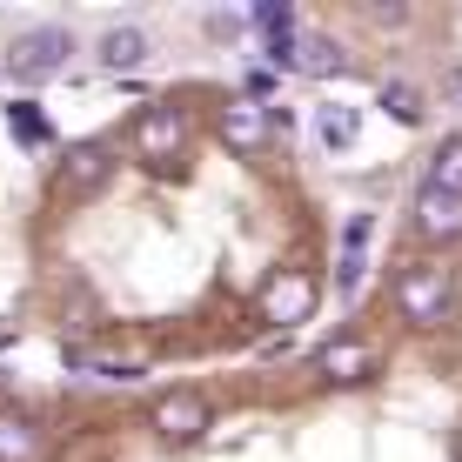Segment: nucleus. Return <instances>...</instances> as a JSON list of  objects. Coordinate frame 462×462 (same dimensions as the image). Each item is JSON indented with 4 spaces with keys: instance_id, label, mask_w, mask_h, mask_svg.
<instances>
[{
    "instance_id": "nucleus-1",
    "label": "nucleus",
    "mask_w": 462,
    "mask_h": 462,
    "mask_svg": "<svg viewBox=\"0 0 462 462\" xmlns=\"http://www.w3.org/2000/svg\"><path fill=\"white\" fill-rule=\"evenodd\" d=\"M389 301H395L402 322L436 328V322H449V309H456V275L442 262H402L389 275Z\"/></svg>"
},
{
    "instance_id": "nucleus-2",
    "label": "nucleus",
    "mask_w": 462,
    "mask_h": 462,
    "mask_svg": "<svg viewBox=\"0 0 462 462\" xmlns=\"http://www.w3.org/2000/svg\"><path fill=\"white\" fill-rule=\"evenodd\" d=\"M315 301H322V282H315V268H268L262 289H254V322L262 328H301L315 315Z\"/></svg>"
},
{
    "instance_id": "nucleus-3",
    "label": "nucleus",
    "mask_w": 462,
    "mask_h": 462,
    "mask_svg": "<svg viewBox=\"0 0 462 462\" xmlns=\"http://www.w3.org/2000/svg\"><path fill=\"white\" fill-rule=\"evenodd\" d=\"M68 54H74V34H68V27H54V21H47V27H27V34L7 47V74H14L21 88H41V81H54V74L68 68Z\"/></svg>"
},
{
    "instance_id": "nucleus-4",
    "label": "nucleus",
    "mask_w": 462,
    "mask_h": 462,
    "mask_svg": "<svg viewBox=\"0 0 462 462\" xmlns=\"http://www.w3.org/2000/svg\"><path fill=\"white\" fill-rule=\"evenodd\" d=\"M402 221H409V235H416L422 248H449V242H462V195H449V188H416L409 195V208H402Z\"/></svg>"
},
{
    "instance_id": "nucleus-5",
    "label": "nucleus",
    "mask_w": 462,
    "mask_h": 462,
    "mask_svg": "<svg viewBox=\"0 0 462 462\" xmlns=\"http://www.w3.org/2000/svg\"><path fill=\"white\" fill-rule=\"evenodd\" d=\"M188 141H195V121H188L181 107H148V115L134 121V148H141V162H154V168H174L188 154Z\"/></svg>"
},
{
    "instance_id": "nucleus-6",
    "label": "nucleus",
    "mask_w": 462,
    "mask_h": 462,
    "mask_svg": "<svg viewBox=\"0 0 462 462\" xmlns=\"http://www.w3.org/2000/svg\"><path fill=\"white\" fill-rule=\"evenodd\" d=\"M208 422H215V409H208V395H201V389H162V395H154V409H148V429L162 442H195Z\"/></svg>"
},
{
    "instance_id": "nucleus-7",
    "label": "nucleus",
    "mask_w": 462,
    "mask_h": 462,
    "mask_svg": "<svg viewBox=\"0 0 462 462\" xmlns=\"http://www.w3.org/2000/svg\"><path fill=\"white\" fill-rule=\"evenodd\" d=\"M309 369L328 382V389H356V382H369L382 369V356H375V342H362V336H336V342H322L309 356Z\"/></svg>"
},
{
    "instance_id": "nucleus-8",
    "label": "nucleus",
    "mask_w": 462,
    "mask_h": 462,
    "mask_svg": "<svg viewBox=\"0 0 462 462\" xmlns=\"http://www.w3.org/2000/svg\"><path fill=\"white\" fill-rule=\"evenodd\" d=\"M348 68H356V60H348V47L336 34H322V27L295 34V74H309V81H342Z\"/></svg>"
},
{
    "instance_id": "nucleus-9",
    "label": "nucleus",
    "mask_w": 462,
    "mask_h": 462,
    "mask_svg": "<svg viewBox=\"0 0 462 462\" xmlns=\"http://www.w3.org/2000/svg\"><path fill=\"white\" fill-rule=\"evenodd\" d=\"M107 141H81V148H68V162L54 168V195H94V188L107 181Z\"/></svg>"
},
{
    "instance_id": "nucleus-10",
    "label": "nucleus",
    "mask_w": 462,
    "mask_h": 462,
    "mask_svg": "<svg viewBox=\"0 0 462 462\" xmlns=\"http://www.w3.org/2000/svg\"><path fill=\"white\" fill-rule=\"evenodd\" d=\"M148 54H154L148 27H107V34H94V68H107V74H134Z\"/></svg>"
},
{
    "instance_id": "nucleus-11",
    "label": "nucleus",
    "mask_w": 462,
    "mask_h": 462,
    "mask_svg": "<svg viewBox=\"0 0 462 462\" xmlns=\"http://www.w3.org/2000/svg\"><path fill=\"white\" fill-rule=\"evenodd\" d=\"M268 127H275V115L254 107V101H228V107H221V141H228L235 154H254L268 141Z\"/></svg>"
},
{
    "instance_id": "nucleus-12",
    "label": "nucleus",
    "mask_w": 462,
    "mask_h": 462,
    "mask_svg": "<svg viewBox=\"0 0 462 462\" xmlns=\"http://www.w3.org/2000/svg\"><path fill=\"white\" fill-rule=\"evenodd\" d=\"M369 235H375V215H348L342 221V254H336V289L342 295L362 289V254H369Z\"/></svg>"
},
{
    "instance_id": "nucleus-13",
    "label": "nucleus",
    "mask_w": 462,
    "mask_h": 462,
    "mask_svg": "<svg viewBox=\"0 0 462 462\" xmlns=\"http://www.w3.org/2000/svg\"><path fill=\"white\" fill-rule=\"evenodd\" d=\"M315 141H322L328 154H348L362 141V107H336V101L315 107Z\"/></svg>"
},
{
    "instance_id": "nucleus-14",
    "label": "nucleus",
    "mask_w": 462,
    "mask_h": 462,
    "mask_svg": "<svg viewBox=\"0 0 462 462\" xmlns=\"http://www.w3.org/2000/svg\"><path fill=\"white\" fill-rule=\"evenodd\" d=\"M41 429L21 422V416H0V462H41Z\"/></svg>"
},
{
    "instance_id": "nucleus-15",
    "label": "nucleus",
    "mask_w": 462,
    "mask_h": 462,
    "mask_svg": "<svg viewBox=\"0 0 462 462\" xmlns=\"http://www.w3.org/2000/svg\"><path fill=\"white\" fill-rule=\"evenodd\" d=\"M382 115L402 121V127H422L429 101H422V88H409V81H382Z\"/></svg>"
},
{
    "instance_id": "nucleus-16",
    "label": "nucleus",
    "mask_w": 462,
    "mask_h": 462,
    "mask_svg": "<svg viewBox=\"0 0 462 462\" xmlns=\"http://www.w3.org/2000/svg\"><path fill=\"white\" fill-rule=\"evenodd\" d=\"M7 127H14V141H21V148H54V121H47L34 101H14V107H7Z\"/></svg>"
},
{
    "instance_id": "nucleus-17",
    "label": "nucleus",
    "mask_w": 462,
    "mask_h": 462,
    "mask_svg": "<svg viewBox=\"0 0 462 462\" xmlns=\"http://www.w3.org/2000/svg\"><path fill=\"white\" fill-rule=\"evenodd\" d=\"M429 188H449V195H462V134L436 141V154H429Z\"/></svg>"
},
{
    "instance_id": "nucleus-18",
    "label": "nucleus",
    "mask_w": 462,
    "mask_h": 462,
    "mask_svg": "<svg viewBox=\"0 0 462 462\" xmlns=\"http://www.w3.org/2000/svg\"><path fill=\"white\" fill-rule=\"evenodd\" d=\"M248 27H254L262 41L295 34V7H289V0H262V7H248Z\"/></svg>"
},
{
    "instance_id": "nucleus-19",
    "label": "nucleus",
    "mask_w": 462,
    "mask_h": 462,
    "mask_svg": "<svg viewBox=\"0 0 462 462\" xmlns=\"http://www.w3.org/2000/svg\"><path fill=\"white\" fill-rule=\"evenodd\" d=\"M201 27H208V41H235V34H242V14H208V21H201Z\"/></svg>"
},
{
    "instance_id": "nucleus-20",
    "label": "nucleus",
    "mask_w": 462,
    "mask_h": 462,
    "mask_svg": "<svg viewBox=\"0 0 462 462\" xmlns=\"http://www.w3.org/2000/svg\"><path fill=\"white\" fill-rule=\"evenodd\" d=\"M268 88H275V68H248V101H254V94H268Z\"/></svg>"
},
{
    "instance_id": "nucleus-21",
    "label": "nucleus",
    "mask_w": 462,
    "mask_h": 462,
    "mask_svg": "<svg viewBox=\"0 0 462 462\" xmlns=\"http://www.w3.org/2000/svg\"><path fill=\"white\" fill-rule=\"evenodd\" d=\"M0 74H7V68H0Z\"/></svg>"
}]
</instances>
